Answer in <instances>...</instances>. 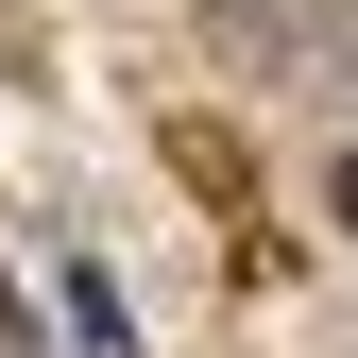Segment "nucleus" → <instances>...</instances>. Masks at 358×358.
Returning a JSON list of instances; mask_svg holds the SVG:
<instances>
[{
  "mask_svg": "<svg viewBox=\"0 0 358 358\" xmlns=\"http://www.w3.org/2000/svg\"><path fill=\"white\" fill-rule=\"evenodd\" d=\"M69 341H85V358H137V307H120V273H103V256L69 273Z\"/></svg>",
  "mask_w": 358,
  "mask_h": 358,
  "instance_id": "obj_1",
  "label": "nucleus"
}]
</instances>
